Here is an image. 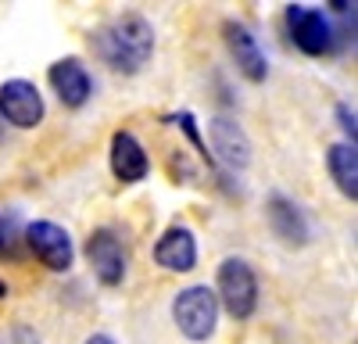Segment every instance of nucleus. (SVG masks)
<instances>
[{"label":"nucleus","mask_w":358,"mask_h":344,"mask_svg":"<svg viewBox=\"0 0 358 344\" xmlns=\"http://www.w3.org/2000/svg\"><path fill=\"white\" fill-rule=\"evenodd\" d=\"M94 43H97L101 57L115 72L136 76L155 54V29L140 15H122V18H115L111 25H104Z\"/></svg>","instance_id":"obj_1"},{"label":"nucleus","mask_w":358,"mask_h":344,"mask_svg":"<svg viewBox=\"0 0 358 344\" xmlns=\"http://www.w3.org/2000/svg\"><path fill=\"white\" fill-rule=\"evenodd\" d=\"M172 320L187 341H208L219 327V298L208 287H187L172 301Z\"/></svg>","instance_id":"obj_2"},{"label":"nucleus","mask_w":358,"mask_h":344,"mask_svg":"<svg viewBox=\"0 0 358 344\" xmlns=\"http://www.w3.org/2000/svg\"><path fill=\"white\" fill-rule=\"evenodd\" d=\"M222 308L233 315V320H248L258 305V280L251 273V266L244 258H226L219 266V294Z\"/></svg>","instance_id":"obj_3"},{"label":"nucleus","mask_w":358,"mask_h":344,"mask_svg":"<svg viewBox=\"0 0 358 344\" xmlns=\"http://www.w3.org/2000/svg\"><path fill=\"white\" fill-rule=\"evenodd\" d=\"M0 119L15 129H33L43 122V97L29 79H8L0 86Z\"/></svg>","instance_id":"obj_4"},{"label":"nucleus","mask_w":358,"mask_h":344,"mask_svg":"<svg viewBox=\"0 0 358 344\" xmlns=\"http://www.w3.org/2000/svg\"><path fill=\"white\" fill-rule=\"evenodd\" d=\"M287 25H290V40H294L297 50H305L312 57L334 50V29H330V22H326L322 11L305 8V4H290L287 8Z\"/></svg>","instance_id":"obj_5"},{"label":"nucleus","mask_w":358,"mask_h":344,"mask_svg":"<svg viewBox=\"0 0 358 344\" xmlns=\"http://www.w3.org/2000/svg\"><path fill=\"white\" fill-rule=\"evenodd\" d=\"M25 244L33 248V255L50 269V273H69L72 269V237L57 222H33L25 226Z\"/></svg>","instance_id":"obj_6"},{"label":"nucleus","mask_w":358,"mask_h":344,"mask_svg":"<svg viewBox=\"0 0 358 344\" xmlns=\"http://www.w3.org/2000/svg\"><path fill=\"white\" fill-rule=\"evenodd\" d=\"M86 262L94 266V276L104 287L126 280V248L115 237V229H94L86 241Z\"/></svg>","instance_id":"obj_7"},{"label":"nucleus","mask_w":358,"mask_h":344,"mask_svg":"<svg viewBox=\"0 0 358 344\" xmlns=\"http://www.w3.org/2000/svg\"><path fill=\"white\" fill-rule=\"evenodd\" d=\"M54 94L62 97L65 108H83L94 94V83H90V72L79 57H62V62H54L50 72H47Z\"/></svg>","instance_id":"obj_8"},{"label":"nucleus","mask_w":358,"mask_h":344,"mask_svg":"<svg viewBox=\"0 0 358 344\" xmlns=\"http://www.w3.org/2000/svg\"><path fill=\"white\" fill-rule=\"evenodd\" d=\"M265 215H268L273 234H276L287 248H305V244H308V219H305V212L297 208L290 197L273 194V197H268V205H265Z\"/></svg>","instance_id":"obj_9"},{"label":"nucleus","mask_w":358,"mask_h":344,"mask_svg":"<svg viewBox=\"0 0 358 344\" xmlns=\"http://www.w3.org/2000/svg\"><path fill=\"white\" fill-rule=\"evenodd\" d=\"M222 36H226V47H229V54H233L236 69H241L251 83H262V79L268 76V62H265L258 40L248 33L241 22H226V25H222Z\"/></svg>","instance_id":"obj_10"},{"label":"nucleus","mask_w":358,"mask_h":344,"mask_svg":"<svg viewBox=\"0 0 358 344\" xmlns=\"http://www.w3.org/2000/svg\"><path fill=\"white\" fill-rule=\"evenodd\" d=\"M155 262L169 273H190L197 262V241L187 226H169L155 244Z\"/></svg>","instance_id":"obj_11"},{"label":"nucleus","mask_w":358,"mask_h":344,"mask_svg":"<svg viewBox=\"0 0 358 344\" xmlns=\"http://www.w3.org/2000/svg\"><path fill=\"white\" fill-rule=\"evenodd\" d=\"M208 133H212L215 155H219L229 169H248V165H251V140H248V133L236 126L233 119L219 115V119L208 122Z\"/></svg>","instance_id":"obj_12"},{"label":"nucleus","mask_w":358,"mask_h":344,"mask_svg":"<svg viewBox=\"0 0 358 344\" xmlns=\"http://www.w3.org/2000/svg\"><path fill=\"white\" fill-rule=\"evenodd\" d=\"M147 169H151V162H147L140 140L133 133H115L111 136V172H115V180L140 183L147 176Z\"/></svg>","instance_id":"obj_13"},{"label":"nucleus","mask_w":358,"mask_h":344,"mask_svg":"<svg viewBox=\"0 0 358 344\" xmlns=\"http://www.w3.org/2000/svg\"><path fill=\"white\" fill-rule=\"evenodd\" d=\"M326 165H330V176L337 183V190L344 197H358V155L351 143H334L330 151H326Z\"/></svg>","instance_id":"obj_14"},{"label":"nucleus","mask_w":358,"mask_h":344,"mask_svg":"<svg viewBox=\"0 0 358 344\" xmlns=\"http://www.w3.org/2000/svg\"><path fill=\"white\" fill-rule=\"evenodd\" d=\"M15 244H18V219L0 215V255H15Z\"/></svg>","instance_id":"obj_15"},{"label":"nucleus","mask_w":358,"mask_h":344,"mask_svg":"<svg viewBox=\"0 0 358 344\" xmlns=\"http://www.w3.org/2000/svg\"><path fill=\"white\" fill-rule=\"evenodd\" d=\"M337 122H341V129L351 136V148H355V136H358V126H355V111L348 108V104H337Z\"/></svg>","instance_id":"obj_16"},{"label":"nucleus","mask_w":358,"mask_h":344,"mask_svg":"<svg viewBox=\"0 0 358 344\" xmlns=\"http://www.w3.org/2000/svg\"><path fill=\"white\" fill-rule=\"evenodd\" d=\"M8 344H40V337H36L33 330H29V327H18V330H11Z\"/></svg>","instance_id":"obj_17"},{"label":"nucleus","mask_w":358,"mask_h":344,"mask_svg":"<svg viewBox=\"0 0 358 344\" xmlns=\"http://www.w3.org/2000/svg\"><path fill=\"white\" fill-rule=\"evenodd\" d=\"M86 344H115L108 334H94V337H86Z\"/></svg>","instance_id":"obj_18"},{"label":"nucleus","mask_w":358,"mask_h":344,"mask_svg":"<svg viewBox=\"0 0 358 344\" xmlns=\"http://www.w3.org/2000/svg\"><path fill=\"white\" fill-rule=\"evenodd\" d=\"M0 298H8V283L4 280H0Z\"/></svg>","instance_id":"obj_19"}]
</instances>
